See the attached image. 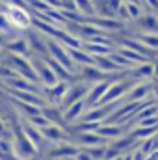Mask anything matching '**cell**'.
<instances>
[{"label":"cell","instance_id":"cell-33","mask_svg":"<svg viewBox=\"0 0 158 160\" xmlns=\"http://www.w3.org/2000/svg\"><path fill=\"white\" fill-rule=\"evenodd\" d=\"M110 160H123V157H116V158H110Z\"/></svg>","mask_w":158,"mask_h":160},{"label":"cell","instance_id":"cell-35","mask_svg":"<svg viewBox=\"0 0 158 160\" xmlns=\"http://www.w3.org/2000/svg\"><path fill=\"white\" fill-rule=\"evenodd\" d=\"M34 160H45V158H37V157H36V158H34Z\"/></svg>","mask_w":158,"mask_h":160},{"label":"cell","instance_id":"cell-18","mask_svg":"<svg viewBox=\"0 0 158 160\" xmlns=\"http://www.w3.org/2000/svg\"><path fill=\"white\" fill-rule=\"evenodd\" d=\"M75 6H77V9H78L80 13H82L84 17H87V19H91V17L97 15L95 4H93L91 0H75Z\"/></svg>","mask_w":158,"mask_h":160},{"label":"cell","instance_id":"cell-28","mask_svg":"<svg viewBox=\"0 0 158 160\" xmlns=\"http://www.w3.org/2000/svg\"><path fill=\"white\" fill-rule=\"evenodd\" d=\"M145 160H158V149L153 151V153H149V155L145 157Z\"/></svg>","mask_w":158,"mask_h":160},{"label":"cell","instance_id":"cell-2","mask_svg":"<svg viewBox=\"0 0 158 160\" xmlns=\"http://www.w3.org/2000/svg\"><path fill=\"white\" fill-rule=\"evenodd\" d=\"M6 17L9 24L15 30H28L32 28V13L28 8H19V6H6Z\"/></svg>","mask_w":158,"mask_h":160},{"label":"cell","instance_id":"cell-25","mask_svg":"<svg viewBox=\"0 0 158 160\" xmlns=\"http://www.w3.org/2000/svg\"><path fill=\"white\" fill-rule=\"evenodd\" d=\"M75 158H77V160H93V157H91V155L87 153V149H80L78 155H77Z\"/></svg>","mask_w":158,"mask_h":160},{"label":"cell","instance_id":"cell-11","mask_svg":"<svg viewBox=\"0 0 158 160\" xmlns=\"http://www.w3.org/2000/svg\"><path fill=\"white\" fill-rule=\"evenodd\" d=\"M128 75L132 80H140V82H149L151 78H155V63L145 62L140 65H134L132 69H128Z\"/></svg>","mask_w":158,"mask_h":160},{"label":"cell","instance_id":"cell-30","mask_svg":"<svg viewBox=\"0 0 158 160\" xmlns=\"http://www.w3.org/2000/svg\"><path fill=\"white\" fill-rule=\"evenodd\" d=\"M6 43H7V38L4 34H0V47H6Z\"/></svg>","mask_w":158,"mask_h":160},{"label":"cell","instance_id":"cell-20","mask_svg":"<svg viewBox=\"0 0 158 160\" xmlns=\"http://www.w3.org/2000/svg\"><path fill=\"white\" fill-rule=\"evenodd\" d=\"M138 149H140L145 157H147L149 153L156 151L158 143H156V140H155V136H153V138H147V140H141V142H140V145H138Z\"/></svg>","mask_w":158,"mask_h":160},{"label":"cell","instance_id":"cell-6","mask_svg":"<svg viewBox=\"0 0 158 160\" xmlns=\"http://www.w3.org/2000/svg\"><path fill=\"white\" fill-rule=\"evenodd\" d=\"M153 88H155V82H138L130 88V91L126 93L125 97V102H141L145 99H151L153 95Z\"/></svg>","mask_w":158,"mask_h":160},{"label":"cell","instance_id":"cell-23","mask_svg":"<svg viewBox=\"0 0 158 160\" xmlns=\"http://www.w3.org/2000/svg\"><path fill=\"white\" fill-rule=\"evenodd\" d=\"M106 6H108V9L116 15V13H117V9L123 6V2H121V0H106Z\"/></svg>","mask_w":158,"mask_h":160},{"label":"cell","instance_id":"cell-24","mask_svg":"<svg viewBox=\"0 0 158 160\" xmlns=\"http://www.w3.org/2000/svg\"><path fill=\"white\" fill-rule=\"evenodd\" d=\"M0 140H11V130L7 132V127L2 119H0Z\"/></svg>","mask_w":158,"mask_h":160},{"label":"cell","instance_id":"cell-3","mask_svg":"<svg viewBox=\"0 0 158 160\" xmlns=\"http://www.w3.org/2000/svg\"><path fill=\"white\" fill-rule=\"evenodd\" d=\"M89 84H86V82H82V80H77V82H73L71 86H69V89H67V93L63 95V99H62V102L58 104V108L62 110V112H65L67 108H71L75 102H78V101H84L86 97H87V93H89Z\"/></svg>","mask_w":158,"mask_h":160},{"label":"cell","instance_id":"cell-21","mask_svg":"<svg viewBox=\"0 0 158 160\" xmlns=\"http://www.w3.org/2000/svg\"><path fill=\"white\" fill-rule=\"evenodd\" d=\"M26 123H30L32 127H36V128H39V130L50 125L48 121L45 119V116H43V114H39V116H34V118H28V119H26Z\"/></svg>","mask_w":158,"mask_h":160},{"label":"cell","instance_id":"cell-7","mask_svg":"<svg viewBox=\"0 0 158 160\" xmlns=\"http://www.w3.org/2000/svg\"><path fill=\"white\" fill-rule=\"evenodd\" d=\"M24 38L28 41V47H30V52L34 56H39V58H48V47H47V39L39 36V32H34L28 28V32L24 34Z\"/></svg>","mask_w":158,"mask_h":160},{"label":"cell","instance_id":"cell-5","mask_svg":"<svg viewBox=\"0 0 158 160\" xmlns=\"http://www.w3.org/2000/svg\"><path fill=\"white\" fill-rule=\"evenodd\" d=\"M30 62H32V65H34V69H36V75H37L39 84L43 86V88H52V86H56V84H58L56 75L52 73V69L48 67V63L45 62V58L32 56V58H30Z\"/></svg>","mask_w":158,"mask_h":160},{"label":"cell","instance_id":"cell-1","mask_svg":"<svg viewBox=\"0 0 158 160\" xmlns=\"http://www.w3.org/2000/svg\"><path fill=\"white\" fill-rule=\"evenodd\" d=\"M47 47H48V56L52 58V60H56L58 63H62L71 75H78V67L73 63V60H71V56H69V50L60 43L58 39H47Z\"/></svg>","mask_w":158,"mask_h":160},{"label":"cell","instance_id":"cell-27","mask_svg":"<svg viewBox=\"0 0 158 160\" xmlns=\"http://www.w3.org/2000/svg\"><path fill=\"white\" fill-rule=\"evenodd\" d=\"M132 160H145V155H143V153L136 147V149L132 151Z\"/></svg>","mask_w":158,"mask_h":160},{"label":"cell","instance_id":"cell-19","mask_svg":"<svg viewBox=\"0 0 158 160\" xmlns=\"http://www.w3.org/2000/svg\"><path fill=\"white\" fill-rule=\"evenodd\" d=\"M134 38L140 41V43H143L147 48L155 50V52L158 54V36L156 34H136Z\"/></svg>","mask_w":158,"mask_h":160},{"label":"cell","instance_id":"cell-22","mask_svg":"<svg viewBox=\"0 0 158 160\" xmlns=\"http://www.w3.org/2000/svg\"><path fill=\"white\" fill-rule=\"evenodd\" d=\"M136 127H145V128H151V127H158V116L155 118H147V119H140L134 123Z\"/></svg>","mask_w":158,"mask_h":160},{"label":"cell","instance_id":"cell-12","mask_svg":"<svg viewBox=\"0 0 158 160\" xmlns=\"http://www.w3.org/2000/svg\"><path fill=\"white\" fill-rule=\"evenodd\" d=\"M41 134H43V138H45L48 143H52V145L62 143V142H67V132H65V128H63V127H58V125H48V127L41 128Z\"/></svg>","mask_w":158,"mask_h":160},{"label":"cell","instance_id":"cell-34","mask_svg":"<svg viewBox=\"0 0 158 160\" xmlns=\"http://www.w3.org/2000/svg\"><path fill=\"white\" fill-rule=\"evenodd\" d=\"M155 140H156V143H158V132H156V134H155Z\"/></svg>","mask_w":158,"mask_h":160},{"label":"cell","instance_id":"cell-8","mask_svg":"<svg viewBox=\"0 0 158 160\" xmlns=\"http://www.w3.org/2000/svg\"><path fill=\"white\" fill-rule=\"evenodd\" d=\"M130 128H128V125H114V123H101L99 125V128L95 130L102 140H106L108 143L110 142H114V140H117L121 136H125L126 132H128Z\"/></svg>","mask_w":158,"mask_h":160},{"label":"cell","instance_id":"cell-14","mask_svg":"<svg viewBox=\"0 0 158 160\" xmlns=\"http://www.w3.org/2000/svg\"><path fill=\"white\" fill-rule=\"evenodd\" d=\"M41 114L45 116V119L48 121L50 125L65 127V118H63V112H62L58 106H52V104H45V106L41 108Z\"/></svg>","mask_w":158,"mask_h":160},{"label":"cell","instance_id":"cell-31","mask_svg":"<svg viewBox=\"0 0 158 160\" xmlns=\"http://www.w3.org/2000/svg\"><path fill=\"white\" fill-rule=\"evenodd\" d=\"M6 6H7V4L0 0V13H6Z\"/></svg>","mask_w":158,"mask_h":160},{"label":"cell","instance_id":"cell-4","mask_svg":"<svg viewBox=\"0 0 158 160\" xmlns=\"http://www.w3.org/2000/svg\"><path fill=\"white\" fill-rule=\"evenodd\" d=\"M78 151H80L78 145L73 143L71 140H67V142H62V143L52 145L50 151H48L43 158L45 160H71L78 155Z\"/></svg>","mask_w":158,"mask_h":160},{"label":"cell","instance_id":"cell-26","mask_svg":"<svg viewBox=\"0 0 158 160\" xmlns=\"http://www.w3.org/2000/svg\"><path fill=\"white\" fill-rule=\"evenodd\" d=\"M141 2H147V8L151 11H158V0H141Z\"/></svg>","mask_w":158,"mask_h":160},{"label":"cell","instance_id":"cell-36","mask_svg":"<svg viewBox=\"0 0 158 160\" xmlns=\"http://www.w3.org/2000/svg\"><path fill=\"white\" fill-rule=\"evenodd\" d=\"M0 58H2V50H0Z\"/></svg>","mask_w":158,"mask_h":160},{"label":"cell","instance_id":"cell-29","mask_svg":"<svg viewBox=\"0 0 158 160\" xmlns=\"http://www.w3.org/2000/svg\"><path fill=\"white\" fill-rule=\"evenodd\" d=\"M123 4H136V6H143V2L141 0H121Z\"/></svg>","mask_w":158,"mask_h":160},{"label":"cell","instance_id":"cell-32","mask_svg":"<svg viewBox=\"0 0 158 160\" xmlns=\"http://www.w3.org/2000/svg\"><path fill=\"white\" fill-rule=\"evenodd\" d=\"M155 78L158 80V62H155Z\"/></svg>","mask_w":158,"mask_h":160},{"label":"cell","instance_id":"cell-17","mask_svg":"<svg viewBox=\"0 0 158 160\" xmlns=\"http://www.w3.org/2000/svg\"><path fill=\"white\" fill-rule=\"evenodd\" d=\"M119 54L123 56V58H126L132 65H140V63H145V62H149V60H145L143 56H140L138 52H134V50H130V48H125V47H119L116 48Z\"/></svg>","mask_w":158,"mask_h":160},{"label":"cell","instance_id":"cell-10","mask_svg":"<svg viewBox=\"0 0 158 160\" xmlns=\"http://www.w3.org/2000/svg\"><path fill=\"white\" fill-rule=\"evenodd\" d=\"M119 45L121 47H125V48H130V50H134V52H138L140 56H143L145 60H156V52L155 50H151V48H147L143 43H140V41L136 39V38H123V39H119Z\"/></svg>","mask_w":158,"mask_h":160},{"label":"cell","instance_id":"cell-37","mask_svg":"<svg viewBox=\"0 0 158 160\" xmlns=\"http://www.w3.org/2000/svg\"><path fill=\"white\" fill-rule=\"evenodd\" d=\"M71 160H77V158H71Z\"/></svg>","mask_w":158,"mask_h":160},{"label":"cell","instance_id":"cell-16","mask_svg":"<svg viewBox=\"0 0 158 160\" xmlns=\"http://www.w3.org/2000/svg\"><path fill=\"white\" fill-rule=\"evenodd\" d=\"M6 50L13 56H28L30 54V47H28V41L26 38H17V39H11L6 43Z\"/></svg>","mask_w":158,"mask_h":160},{"label":"cell","instance_id":"cell-13","mask_svg":"<svg viewBox=\"0 0 158 160\" xmlns=\"http://www.w3.org/2000/svg\"><path fill=\"white\" fill-rule=\"evenodd\" d=\"M86 110H87V104H86V99L84 101H78V102H75L71 108H67L65 112H63V118H65V125L67 127H71V125H75L78 119H82V116L86 114Z\"/></svg>","mask_w":158,"mask_h":160},{"label":"cell","instance_id":"cell-15","mask_svg":"<svg viewBox=\"0 0 158 160\" xmlns=\"http://www.w3.org/2000/svg\"><path fill=\"white\" fill-rule=\"evenodd\" d=\"M138 24L140 30H143V34H156L158 36V15L155 13H147L141 15L138 21H134Z\"/></svg>","mask_w":158,"mask_h":160},{"label":"cell","instance_id":"cell-9","mask_svg":"<svg viewBox=\"0 0 158 160\" xmlns=\"http://www.w3.org/2000/svg\"><path fill=\"white\" fill-rule=\"evenodd\" d=\"M112 84H114V82H110V80H104V82H97V84H93V86L89 88L87 97H86V104H87V108H95V106H99L101 101H102V97L106 95V91L110 89Z\"/></svg>","mask_w":158,"mask_h":160}]
</instances>
